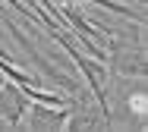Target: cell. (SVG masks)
<instances>
[{
  "label": "cell",
  "instance_id": "3",
  "mask_svg": "<svg viewBox=\"0 0 148 132\" xmlns=\"http://www.w3.org/2000/svg\"><path fill=\"white\" fill-rule=\"evenodd\" d=\"M88 3L104 6V10H110V13H117V16H132V10H129V6H123V3H117V0H88Z\"/></svg>",
  "mask_w": 148,
  "mask_h": 132
},
{
  "label": "cell",
  "instance_id": "1",
  "mask_svg": "<svg viewBox=\"0 0 148 132\" xmlns=\"http://www.w3.org/2000/svg\"><path fill=\"white\" fill-rule=\"evenodd\" d=\"M6 32L13 35V41H16V44H19V47H22L25 54H29V60H32L35 66H38V69H41V72H44V76L51 79V82H57L63 91H76V88H79V82H76L73 76L60 72L57 66H54V63H51V60H47V57H44V54H41V50H38V47H35V44L29 41V35L22 32V29H19L16 22H10V19H6Z\"/></svg>",
  "mask_w": 148,
  "mask_h": 132
},
{
  "label": "cell",
  "instance_id": "2",
  "mask_svg": "<svg viewBox=\"0 0 148 132\" xmlns=\"http://www.w3.org/2000/svg\"><path fill=\"white\" fill-rule=\"evenodd\" d=\"M32 116H38V120H32V129H63L69 110L66 107H51V104H35L32 101Z\"/></svg>",
  "mask_w": 148,
  "mask_h": 132
},
{
  "label": "cell",
  "instance_id": "4",
  "mask_svg": "<svg viewBox=\"0 0 148 132\" xmlns=\"http://www.w3.org/2000/svg\"><path fill=\"white\" fill-rule=\"evenodd\" d=\"M129 107H136V113H139V116H145V91H139L136 98L129 101Z\"/></svg>",
  "mask_w": 148,
  "mask_h": 132
}]
</instances>
